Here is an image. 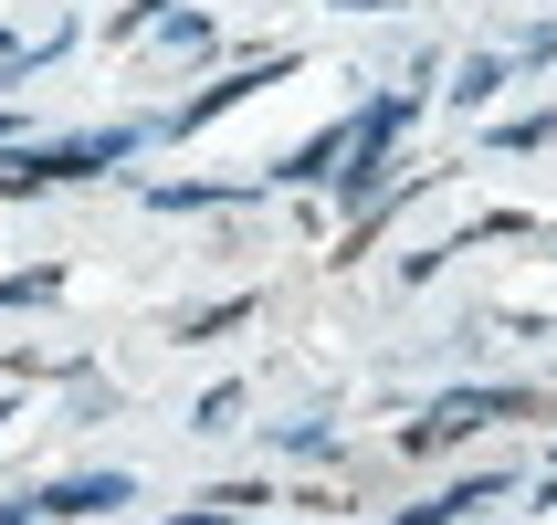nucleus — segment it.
Returning a JSON list of instances; mask_svg holds the SVG:
<instances>
[{
	"instance_id": "nucleus-1",
	"label": "nucleus",
	"mask_w": 557,
	"mask_h": 525,
	"mask_svg": "<svg viewBox=\"0 0 557 525\" xmlns=\"http://www.w3.org/2000/svg\"><path fill=\"white\" fill-rule=\"evenodd\" d=\"M137 148V137H74V148H22L11 168H0V189H42V179H85V168H116V158Z\"/></svg>"
},
{
	"instance_id": "nucleus-2",
	"label": "nucleus",
	"mask_w": 557,
	"mask_h": 525,
	"mask_svg": "<svg viewBox=\"0 0 557 525\" xmlns=\"http://www.w3.org/2000/svg\"><path fill=\"white\" fill-rule=\"evenodd\" d=\"M126 495H137L126 473H74V484H53V495H42V515H106V504H126Z\"/></svg>"
},
{
	"instance_id": "nucleus-3",
	"label": "nucleus",
	"mask_w": 557,
	"mask_h": 525,
	"mask_svg": "<svg viewBox=\"0 0 557 525\" xmlns=\"http://www.w3.org/2000/svg\"><path fill=\"white\" fill-rule=\"evenodd\" d=\"M180 525H232V515H180Z\"/></svg>"
}]
</instances>
